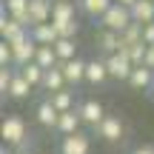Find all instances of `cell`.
<instances>
[{"instance_id":"cell-1","label":"cell","mask_w":154,"mask_h":154,"mask_svg":"<svg viewBox=\"0 0 154 154\" xmlns=\"http://www.w3.org/2000/svg\"><path fill=\"white\" fill-rule=\"evenodd\" d=\"M131 23H134L131 9H128V6H120V3H114L103 17H100V26H103V29H111V32H117V34H123Z\"/></svg>"},{"instance_id":"cell-2","label":"cell","mask_w":154,"mask_h":154,"mask_svg":"<svg viewBox=\"0 0 154 154\" xmlns=\"http://www.w3.org/2000/svg\"><path fill=\"white\" fill-rule=\"evenodd\" d=\"M0 134H3V143H6V146H14V149H17L26 137H32L29 128H26V123H23V117H17V114H11V117H6V120H3Z\"/></svg>"},{"instance_id":"cell-3","label":"cell","mask_w":154,"mask_h":154,"mask_svg":"<svg viewBox=\"0 0 154 154\" xmlns=\"http://www.w3.org/2000/svg\"><path fill=\"white\" fill-rule=\"evenodd\" d=\"M11 51H14V66L23 69L26 63H34V57H37V43L32 40V34H26V37L14 40V43H9Z\"/></svg>"},{"instance_id":"cell-4","label":"cell","mask_w":154,"mask_h":154,"mask_svg":"<svg viewBox=\"0 0 154 154\" xmlns=\"http://www.w3.org/2000/svg\"><path fill=\"white\" fill-rule=\"evenodd\" d=\"M106 66H109V74L114 77V80H126V83H128V77H131V72H134V63H131V57H128L126 51H117V54L106 57Z\"/></svg>"},{"instance_id":"cell-5","label":"cell","mask_w":154,"mask_h":154,"mask_svg":"<svg viewBox=\"0 0 154 154\" xmlns=\"http://www.w3.org/2000/svg\"><path fill=\"white\" fill-rule=\"evenodd\" d=\"M123 131H126V126H123V120L114 117V114H106V120L97 126V137H103L106 143H120Z\"/></svg>"},{"instance_id":"cell-6","label":"cell","mask_w":154,"mask_h":154,"mask_svg":"<svg viewBox=\"0 0 154 154\" xmlns=\"http://www.w3.org/2000/svg\"><path fill=\"white\" fill-rule=\"evenodd\" d=\"M88 151H91V140L83 131L66 134V137L60 140V154H88Z\"/></svg>"},{"instance_id":"cell-7","label":"cell","mask_w":154,"mask_h":154,"mask_svg":"<svg viewBox=\"0 0 154 154\" xmlns=\"http://www.w3.org/2000/svg\"><path fill=\"white\" fill-rule=\"evenodd\" d=\"M77 111H80L83 123H86V126H94V128L106 120V109H103V103H100V100H83Z\"/></svg>"},{"instance_id":"cell-8","label":"cell","mask_w":154,"mask_h":154,"mask_svg":"<svg viewBox=\"0 0 154 154\" xmlns=\"http://www.w3.org/2000/svg\"><path fill=\"white\" fill-rule=\"evenodd\" d=\"M97 49L103 51L106 57H111V54H117V51L123 49V37L117 32H111V29H100L97 32Z\"/></svg>"},{"instance_id":"cell-9","label":"cell","mask_w":154,"mask_h":154,"mask_svg":"<svg viewBox=\"0 0 154 154\" xmlns=\"http://www.w3.org/2000/svg\"><path fill=\"white\" fill-rule=\"evenodd\" d=\"M0 34H3V40L6 43H14V40H20V37H26L29 34V29H23L20 23L14 20V17H6V11H3V17H0Z\"/></svg>"},{"instance_id":"cell-10","label":"cell","mask_w":154,"mask_h":154,"mask_svg":"<svg viewBox=\"0 0 154 154\" xmlns=\"http://www.w3.org/2000/svg\"><path fill=\"white\" fill-rule=\"evenodd\" d=\"M29 34H32V40H34L37 46H54L57 40H60V34H57L54 23H40V26H34Z\"/></svg>"},{"instance_id":"cell-11","label":"cell","mask_w":154,"mask_h":154,"mask_svg":"<svg viewBox=\"0 0 154 154\" xmlns=\"http://www.w3.org/2000/svg\"><path fill=\"white\" fill-rule=\"evenodd\" d=\"M86 63H88V60H80V57H74V60H66V63H60L63 74H66V83L77 86V83H83V80H86Z\"/></svg>"},{"instance_id":"cell-12","label":"cell","mask_w":154,"mask_h":154,"mask_svg":"<svg viewBox=\"0 0 154 154\" xmlns=\"http://www.w3.org/2000/svg\"><path fill=\"white\" fill-rule=\"evenodd\" d=\"M109 66H106V57L103 60H88L86 63V80L91 83V86H103L106 80H109Z\"/></svg>"},{"instance_id":"cell-13","label":"cell","mask_w":154,"mask_h":154,"mask_svg":"<svg viewBox=\"0 0 154 154\" xmlns=\"http://www.w3.org/2000/svg\"><path fill=\"white\" fill-rule=\"evenodd\" d=\"M51 9H54V0H32V3H29L32 23H34V26L49 23V20H51Z\"/></svg>"},{"instance_id":"cell-14","label":"cell","mask_w":154,"mask_h":154,"mask_svg":"<svg viewBox=\"0 0 154 154\" xmlns=\"http://www.w3.org/2000/svg\"><path fill=\"white\" fill-rule=\"evenodd\" d=\"M80 126H83V117H80V111L72 109V111H63L60 114V120H57V131L66 137V134H74V131H80Z\"/></svg>"},{"instance_id":"cell-15","label":"cell","mask_w":154,"mask_h":154,"mask_svg":"<svg viewBox=\"0 0 154 154\" xmlns=\"http://www.w3.org/2000/svg\"><path fill=\"white\" fill-rule=\"evenodd\" d=\"M77 6H80L83 14L94 17V20H100V17L106 14V11L114 6V0H77Z\"/></svg>"},{"instance_id":"cell-16","label":"cell","mask_w":154,"mask_h":154,"mask_svg":"<svg viewBox=\"0 0 154 154\" xmlns=\"http://www.w3.org/2000/svg\"><path fill=\"white\" fill-rule=\"evenodd\" d=\"M131 17H134V23H140V26L154 23V0H137V3L131 6Z\"/></svg>"},{"instance_id":"cell-17","label":"cell","mask_w":154,"mask_h":154,"mask_svg":"<svg viewBox=\"0 0 154 154\" xmlns=\"http://www.w3.org/2000/svg\"><path fill=\"white\" fill-rule=\"evenodd\" d=\"M128 86L137 88V91L151 88V86H154V72H151V69H146V66H134L131 77H128Z\"/></svg>"},{"instance_id":"cell-18","label":"cell","mask_w":154,"mask_h":154,"mask_svg":"<svg viewBox=\"0 0 154 154\" xmlns=\"http://www.w3.org/2000/svg\"><path fill=\"white\" fill-rule=\"evenodd\" d=\"M57 120H60V111L51 106V100H43L37 106V123L46 128H57Z\"/></svg>"},{"instance_id":"cell-19","label":"cell","mask_w":154,"mask_h":154,"mask_svg":"<svg viewBox=\"0 0 154 154\" xmlns=\"http://www.w3.org/2000/svg\"><path fill=\"white\" fill-rule=\"evenodd\" d=\"M43 88L49 94H54V91H63L66 88V74H63V69L60 66H54V69H49L43 77Z\"/></svg>"},{"instance_id":"cell-20","label":"cell","mask_w":154,"mask_h":154,"mask_svg":"<svg viewBox=\"0 0 154 154\" xmlns=\"http://www.w3.org/2000/svg\"><path fill=\"white\" fill-rule=\"evenodd\" d=\"M32 83L26 80V77H23L20 72H14V80H11V86H9V97L11 100H26L29 94H32Z\"/></svg>"},{"instance_id":"cell-21","label":"cell","mask_w":154,"mask_h":154,"mask_svg":"<svg viewBox=\"0 0 154 154\" xmlns=\"http://www.w3.org/2000/svg\"><path fill=\"white\" fill-rule=\"evenodd\" d=\"M34 63H37L40 69H54V66H60V57H57V51H54V46H37V57H34Z\"/></svg>"},{"instance_id":"cell-22","label":"cell","mask_w":154,"mask_h":154,"mask_svg":"<svg viewBox=\"0 0 154 154\" xmlns=\"http://www.w3.org/2000/svg\"><path fill=\"white\" fill-rule=\"evenodd\" d=\"M66 20H74V3L72 0H54L51 23H66Z\"/></svg>"},{"instance_id":"cell-23","label":"cell","mask_w":154,"mask_h":154,"mask_svg":"<svg viewBox=\"0 0 154 154\" xmlns=\"http://www.w3.org/2000/svg\"><path fill=\"white\" fill-rule=\"evenodd\" d=\"M46 100H51V106H54L57 111H72L74 109V91H69V88H63V91H54V94H49Z\"/></svg>"},{"instance_id":"cell-24","label":"cell","mask_w":154,"mask_h":154,"mask_svg":"<svg viewBox=\"0 0 154 154\" xmlns=\"http://www.w3.org/2000/svg\"><path fill=\"white\" fill-rule=\"evenodd\" d=\"M54 51H57V57H60V63H66V60H74L77 57V43L74 40H66V37H60L54 43Z\"/></svg>"},{"instance_id":"cell-25","label":"cell","mask_w":154,"mask_h":154,"mask_svg":"<svg viewBox=\"0 0 154 154\" xmlns=\"http://www.w3.org/2000/svg\"><path fill=\"white\" fill-rule=\"evenodd\" d=\"M17 72H20L23 77H26V80L32 83V86H43V77H46V69H40L37 63H26V66H23V69H17Z\"/></svg>"},{"instance_id":"cell-26","label":"cell","mask_w":154,"mask_h":154,"mask_svg":"<svg viewBox=\"0 0 154 154\" xmlns=\"http://www.w3.org/2000/svg\"><path fill=\"white\" fill-rule=\"evenodd\" d=\"M120 37H123V49H128V46H134V43H143V26H140V23H131Z\"/></svg>"},{"instance_id":"cell-27","label":"cell","mask_w":154,"mask_h":154,"mask_svg":"<svg viewBox=\"0 0 154 154\" xmlns=\"http://www.w3.org/2000/svg\"><path fill=\"white\" fill-rule=\"evenodd\" d=\"M54 29H57V34H60V37L74 40L77 32H80V23H77V20H66V23H54Z\"/></svg>"},{"instance_id":"cell-28","label":"cell","mask_w":154,"mask_h":154,"mask_svg":"<svg viewBox=\"0 0 154 154\" xmlns=\"http://www.w3.org/2000/svg\"><path fill=\"white\" fill-rule=\"evenodd\" d=\"M123 51H126V54L131 57V63H134V66H143L149 46H146V43H134V46H128V49H123Z\"/></svg>"},{"instance_id":"cell-29","label":"cell","mask_w":154,"mask_h":154,"mask_svg":"<svg viewBox=\"0 0 154 154\" xmlns=\"http://www.w3.org/2000/svg\"><path fill=\"white\" fill-rule=\"evenodd\" d=\"M29 3H32V0H6V11H9V14H17V11H26L29 9Z\"/></svg>"},{"instance_id":"cell-30","label":"cell","mask_w":154,"mask_h":154,"mask_svg":"<svg viewBox=\"0 0 154 154\" xmlns=\"http://www.w3.org/2000/svg\"><path fill=\"white\" fill-rule=\"evenodd\" d=\"M11 80H14V72H11V69H0V91L3 94H9Z\"/></svg>"},{"instance_id":"cell-31","label":"cell","mask_w":154,"mask_h":154,"mask_svg":"<svg viewBox=\"0 0 154 154\" xmlns=\"http://www.w3.org/2000/svg\"><path fill=\"white\" fill-rule=\"evenodd\" d=\"M143 43H146V46H154V23L143 26Z\"/></svg>"},{"instance_id":"cell-32","label":"cell","mask_w":154,"mask_h":154,"mask_svg":"<svg viewBox=\"0 0 154 154\" xmlns=\"http://www.w3.org/2000/svg\"><path fill=\"white\" fill-rule=\"evenodd\" d=\"M143 66L154 72V46H149V51H146V60H143Z\"/></svg>"},{"instance_id":"cell-33","label":"cell","mask_w":154,"mask_h":154,"mask_svg":"<svg viewBox=\"0 0 154 154\" xmlns=\"http://www.w3.org/2000/svg\"><path fill=\"white\" fill-rule=\"evenodd\" d=\"M131 154H154V146H137Z\"/></svg>"},{"instance_id":"cell-34","label":"cell","mask_w":154,"mask_h":154,"mask_svg":"<svg viewBox=\"0 0 154 154\" xmlns=\"http://www.w3.org/2000/svg\"><path fill=\"white\" fill-rule=\"evenodd\" d=\"M114 3H120V6H128V9H131V6L137 3V0H114Z\"/></svg>"},{"instance_id":"cell-35","label":"cell","mask_w":154,"mask_h":154,"mask_svg":"<svg viewBox=\"0 0 154 154\" xmlns=\"http://www.w3.org/2000/svg\"><path fill=\"white\" fill-rule=\"evenodd\" d=\"M0 154H11V151H9V149H6V146H3V149H0Z\"/></svg>"},{"instance_id":"cell-36","label":"cell","mask_w":154,"mask_h":154,"mask_svg":"<svg viewBox=\"0 0 154 154\" xmlns=\"http://www.w3.org/2000/svg\"><path fill=\"white\" fill-rule=\"evenodd\" d=\"M11 154H29V151H11Z\"/></svg>"},{"instance_id":"cell-37","label":"cell","mask_w":154,"mask_h":154,"mask_svg":"<svg viewBox=\"0 0 154 154\" xmlns=\"http://www.w3.org/2000/svg\"><path fill=\"white\" fill-rule=\"evenodd\" d=\"M151 97H154V86H151Z\"/></svg>"},{"instance_id":"cell-38","label":"cell","mask_w":154,"mask_h":154,"mask_svg":"<svg viewBox=\"0 0 154 154\" xmlns=\"http://www.w3.org/2000/svg\"><path fill=\"white\" fill-rule=\"evenodd\" d=\"M3 3H6V0H3Z\"/></svg>"}]
</instances>
